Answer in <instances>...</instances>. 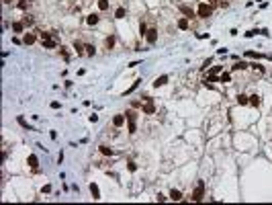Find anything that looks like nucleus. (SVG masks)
<instances>
[{
	"mask_svg": "<svg viewBox=\"0 0 272 205\" xmlns=\"http://www.w3.org/2000/svg\"><path fill=\"white\" fill-rule=\"evenodd\" d=\"M202 197H205V183L198 180V187H196L194 193H192V201H202Z\"/></svg>",
	"mask_w": 272,
	"mask_h": 205,
	"instance_id": "f257e3e1",
	"label": "nucleus"
},
{
	"mask_svg": "<svg viewBox=\"0 0 272 205\" xmlns=\"http://www.w3.org/2000/svg\"><path fill=\"white\" fill-rule=\"evenodd\" d=\"M196 12H198V16H200V19H207V16H211V14H213V8H211V6H207L205 2H200Z\"/></svg>",
	"mask_w": 272,
	"mask_h": 205,
	"instance_id": "f03ea898",
	"label": "nucleus"
},
{
	"mask_svg": "<svg viewBox=\"0 0 272 205\" xmlns=\"http://www.w3.org/2000/svg\"><path fill=\"white\" fill-rule=\"evenodd\" d=\"M141 111L145 113V115H153V113H155V105L151 103V99H149V97H145V105L141 107Z\"/></svg>",
	"mask_w": 272,
	"mask_h": 205,
	"instance_id": "7ed1b4c3",
	"label": "nucleus"
},
{
	"mask_svg": "<svg viewBox=\"0 0 272 205\" xmlns=\"http://www.w3.org/2000/svg\"><path fill=\"white\" fill-rule=\"evenodd\" d=\"M145 39H147L149 45H153V43L157 41V29H149V31L145 33Z\"/></svg>",
	"mask_w": 272,
	"mask_h": 205,
	"instance_id": "20e7f679",
	"label": "nucleus"
},
{
	"mask_svg": "<svg viewBox=\"0 0 272 205\" xmlns=\"http://www.w3.org/2000/svg\"><path fill=\"white\" fill-rule=\"evenodd\" d=\"M41 43H43V47H45V49H55V47H57V41H55L53 37H49V39H43Z\"/></svg>",
	"mask_w": 272,
	"mask_h": 205,
	"instance_id": "39448f33",
	"label": "nucleus"
},
{
	"mask_svg": "<svg viewBox=\"0 0 272 205\" xmlns=\"http://www.w3.org/2000/svg\"><path fill=\"white\" fill-rule=\"evenodd\" d=\"M90 195H92V199H100V189L96 183H90Z\"/></svg>",
	"mask_w": 272,
	"mask_h": 205,
	"instance_id": "423d86ee",
	"label": "nucleus"
},
{
	"mask_svg": "<svg viewBox=\"0 0 272 205\" xmlns=\"http://www.w3.org/2000/svg\"><path fill=\"white\" fill-rule=\"evenodd\" d=\"M35 41H37V37L33 33H25V37H22V43H25V45H33Z\"/></svg>",
	"mask_w": 272,
	"mask_h": 205,
	"instance_id": "0eeeda50",
	"label": "nucleus"
},
{
	"mask_svg": "<svg viewBox=\"0 0 272 205\" xmlns=\"http://www.w3.org/2000/svg\"><path fill=\"white\" fill-rule=\"evenodd\" d=\"M27 162H29V166H31L33 170H37V166H39V160H37V156H35V154H31V156L27 158Z\"/></svg>",
	"mask_w": 272,
	"mask_h": 205,
	"instance_id": "6e6552de",
	"label": "nucleus"
},
{
	"mask_svg": "<svg viewBox=\"0 0 272 205\" xmlns=\"http://www.w3.org/2000/svg\"><path fill=\"white\" fill-rule=\"evenodd\" d=\"M125 115H115V117H112V125H115V127H121L123 123H125Z\"/></svg>",
	"mask_w": 272,
	"mask_h": 205,
	"instance_id": "1a4fd4ad",
	"label": "nucleus"
},
{
	"mask_svg": "<svg viewBox=\"0 0 272 205\" xmlns=\"http://www.w3.org/2000/svg\"><path fill=\"white\" fill-rule=\"evenodd\" d=\"M180 10L186 14V19H192V16H194V10H192L190 6H186V4H180Z\"/></svg>",
	"mask_w": 272,
	"mask_h": 205,
	"instance_id": "9d476101",
	"label": "nucleus"
},
{
	"mask_svg": "<svg viewBox=\"0 0 272 205\" xmlns=\"http://www.w3.org/2000/svg\"><path fill=\"white\" fill-rule=\"evenodd\" d=\"M178 29H180V31H186V29H188V19H186V16L178 19Z\"/></svg>",
	"mask_w": 272,
	"mask_h": 205,
	"instance_id": "9b49d317",
	"label": "nucleus"
},
{
	"mask_svg": "<svg viewBox=\"0 0 272 205\" xmlns=\"http://www.w3.org/2000/svg\"><path fill=\"white\" fill-rule=\"evenodd\" d=\"M22 29H25V23H22V21L12 23V31H14V33H22Z\"/></svg>",
	"mask_w": 272,
	"mask_h": 205,
	"instance_id": "f8f14e48",
	"label": "nucleus"
},
{
	"mask_svg": "<svg viewBox=\"0 0 272 205\" xmlns=\"http://www.w3.org/2000/svg\"><path fill=\"white\" fill-rule=\"evenodd\" d=\"M125 117H127V121H129V123H135V121H137V113H135V111H127V113H125Z\"/></svg>",
	"mask_w": 272,
	"mask_h": 205,
	"instance_id": "ddd939ff",
	"label": "nucleus"
},
{
	"mask_svg": "<svg viewBox=\"0 0 272 205\" xmlns=\"http://www.w3.org/2000/svg\"><path fill=\"white\" fill-rule=\"evenodd\" d=\"M170 199H172V201H180V199H182V193H180L178 189H172V191H170Z\"/></svg>",
	"mask_w": 272,
	"mask_h": 205,
	"instance_id": "4468645a",
	"label": "nucleus"
},
{
	"mask_svg": "<svg viewBox=\"0 0 272 205\" xmlns=\"http://www.w3.org/2000/svg\"><path fill=\"white\" fill-rule=\"evenodd\" d=\"M139 82H141V80H135V82L131 84V88H127V90H125V93H123V97H129V95L133 93V90H135V88H137V86H139Z\"/></svg>",
	"mask_w": 272,
	"mask_h": 205,
	"instance_id": "2eb2a0df",
	"label": "nucleus"
},
{
	"mask_svg": "<svg viewBox=\"0 0 272 205\" xmlns=\"http://www.w3.org/2000/svg\"><path fill=\"white\" fill-rule=\"evenodd\" d=\"M22 23H25V27H31L33 23H35V19H33V14H25L22 16Z\"/></svg>",
	"mask_w": 272,
	"mask_h": 205,
	"instance_id": "dca6fc26",
	"label": "nucleus"
},
{
	"mask_svg": "<svg viewBox=\"0 0 272 205\" xmlns=\"http://www.w3.org/2000/svg\"><path fill=\"white\" fill-rule=\"evenodd\" d=\"M168 82V76H160V78H155V82H153V86L157 88V86H164Z\"/></svg>",
	"mask_w": 272,
	"mask_h": 205,
	"instance_id": "f3484780",
	"label": "nucleus"
},
{
	"mask_svg": "<svg viewBox=\"0 0 272 205\" xmlns=\"http://www.w3.org/2000/svg\"><path fill=\"white\" fill-rule=\"evenodd\" d=\"M74 49H76V53H78V56H84V45H82L80 41H76V43H74Z\"/></svg>",
	"mask_w": 272,
	"mask_h": 205,
	"instance_id": "a211bd4d",
	"label": "nucleus"
},
{
	"mask_svg": "<svg viewBox=\"0 0 272 205\" xmlns=\"http://www.w3.org/2000/svg\"><path fill=\"white\" fill-rule=\"evenodd\" d=\"M86 23H88V25H96V23H98V14H88Z\"/></svg>",
	"mask_w": 272,
	"mask_h": 205,
	"instance_id": "6ab92c4d",
	"label": "nucleus"
},
{
	"mask_svg": "<svg viewBox=\"0 0 272 205\" xmlns=\"http://www.w3.org/2000/svg\"><path fill=\"white\" fill-rule=\"evenodd\" d=\"M112 45H115V37L110 35V37H106V39H104V47H106V49H110Z\"/></svg>",
	"mask_w": 272,
	"mask_h": 205,
	"instance_id": "aec40b11",
	"label": "nucleus"
},
{
	"mask_svg": "<svg viewBox=\"0 0 272 205\" xmlns=\"http://www.w3.org/2000/svg\"><path fill=\"white\" fill-rule=\"evenodd\" d=\"M250 105H252V107H260V97H258V95H252V97H250Z\"/></svg>",
	"mask_w": 272,
	"mask_h": 205,
	"instance_id": "412c9836",
	"label": "nucleus"
},
{
	"mask_svg": "<svg viewBox=\"0 0 272 205\" xmlns=\"http://www.w3.org/2000/svg\"><path fill=\"white\" fill-rule=\"evenodd\" d=\"M115 19H125V8H123V6H119V8L115 10Z\"/></svg>",
	"mask_w": 272,
	"mask_h": 205,
	"instance_id": "4be33fe9",
	"label": "nucleus"
},
{
	"mask_svg": "<svg viewBox=\"0 0 272 205\" xmlns=\"http://www.w3.org/2000/svg\"><path fill=\"white\" fill-rule=\"evenodd\" d=\"M98 150H100V154H104V156H110V154H112V150H110L108 146H98Z\"/></svg>",
	"mask_w": 272,
	"mask_h": 205,
	"instance_id": "5701e85b",
	"label": "nucleus"
},
{
	"mask_svg": "<svg viewBox=\"0 0 272 205\" xmlns=\"http://www.w3.org/2000/svg\"><path fill=\"white\" fill-rule=\"evenodd\" d=\"M59 53H61V58H63L65 62H70V51H67L65 47H59Z\"/></svg>",
	"mask_w": 272,
	"mask_h": 205,
	"instance_id": "b1692460",
	"label": "nucleus"
},
{
	"mask_svg": "<svg viewBox=\"0 0 272 205\" xmlns=\"http://www.w3.org/2000/svg\"><path fill=\"white\" fill-rule=\"evenodd\" d=\"M237 103H239V105H247V103H250V97L239 95V97H237Z\"/></svg>",
	"mask_w": 272,
	"mask_h": 205,
	"instance_id": "393cba45",
	"label": "nucleus"
},
{
	"mask_svg": "<svg viewBox=\"0 0 272 205\" xmlns=\"http://www.w3.org/2000/svg\"><path fill=\"white\" fill-rule=\"evenodd\" d=\"M84 49H86V56H94V53H96V47H94V45H86Z\"/></svg>",
	"mask_w": 272,
	"mask_h": 205,
	"instance_id": "a878e982",
	"label": "nucleus"
},
{
	"mask_svg": "<svg viewBox=\"0 0 272 205\" xmlns=\"http://www.w3.org/2000/svg\"><path fill=\"white\" fill-rule=\"evenodd\" d=\"M247 68V64L245 62H237V64H233V70H245Z\"/></svg>",
	"mask_w": 272,
	"mask_h": 205,
	"instance_id": "bb28decb",
	"label": "nucleus"
},
{
	"mask_svg": "<svg viewBox=\"0 0 272 205\" xmlns=\"http://www.w3.org/2000/svg\"><path fill=\"white\" fill-rule=\"evenodd\" d=\"M98 8L100 10H108V0H98Z\"/></svg>",
	"mask_w": 272,
	"mask_h": 205,
	"instance_id": "cd10ccee",
	"label": "nucleus"
},
{
	"mask_svg": "<svg viewBox=\"0 0 272 205\" xmlns=\"http://www.w3.org/2000/svg\"><path fill=\"white\" fill-rule=\"evenodd\" d=\"M219 82H231V74H229V72H225V74L219 78Z\"/></svg>",
	"mask_w": 272,
	"mask_h": 205,
	"instance_id": "c85d7f7f",
	"label": "nucleus"
},
{
	"mask_svg": "<svg viewBox=\"0 0 272 205\" xmlns=\"http://www.w3.org/2000/svg\"><path fill=\"white\" fill-rule=\"evenodd\" d=\"M16 121H18V123H20V125H22V127H25V129H27V131H31V129H33V127H31V125H27V121H25V119H22V117H18V119H16Z\"/></svg>",
	"mask_w": 272,
	"mask_h": 205,
	"instance_id": "c756f323",
	"label": "nucleus"
},
{
	"mask_svg": "<svg viewBox=\"0 0 272 205\" xmlns=\"http://www.w3.org/2000/svg\"><path fill=\"white\" fill-rule=\"evenodd\" d=\"M207 82H219L217 74H209V76H207V80H205V84H207Z\"/></svg>",
	"mask_w": 272,
	"mask_h": 205,
	"instance_id": "7c9ffc66",
	"label": "nucleus"
},
{
	"mask_svg": "<svg viewBox=\"0 0 272 205\" xmlns=\"http://www.w3.org/2000/svg\"><path fill=\"white\" fill-rule=\"evenodd\" d=\"M127 168H129L131 172H135V170H137V164H135L133 160H129V162H127Z\"/></svg>",
	"mask_w": 272,
	"mask_h": 205,
	"instance_id": "2f4dec72",
	"label": "nucleus"
},
{
	"mask_svg": "<svg viewBox=\"0 0 272 205\" xmlns=\"http://www.w3.org/2000/svg\"><path fill=\"white\" fill-rule=\"evenodd\" d=\"M245 58H262V56L256 53V51H245Z\"/></svg>",
	"mask_w": 272,
	"mask_h": 205,
	"instance_id": "473e14b6",
	"label": "nucleus"
},
{
	"mask_svg": "<svg viewBox=\"0 0 272 205\" xmlns=\"http://www.w3.org/2000/svg\"><path fill=\"white\" fill-rule=\"evenodd\" d=\"M27 6H29V4L25 2V0H20V2H18V8H20V10H27Z\"/></svg>",
	"mask_w": 272,
	"mask_h": 205,
	"instance_id": "72a5a7b5",
	"label": "nucleus"
},
{
	"mask_svg": "<svg viewBox=\"0 0 272 205\" xmlns=\"http://www.w3.org/2000/svg\"><path fill=\"white\" fill-rule=\"evenodd\" d=\"M135 131H137V125H135V123H129V133H135Z\"/></svg>",
	"mask_w": 272,
	"mask_h": 205,
	"instance_id": "f704fd0d",
	"label": "nucleus"
},
{
	"mask_svg": "<svg viewBox=\"0 0 272 205\" xmlns=\"http://www.w3.org/2000/svg\"><path fill=\"white\" fill-rule=\"evenodd\" d=\"M219 72H221V66H215L213 70H211V74H219Z\"/></svg>",
	"mask_w": 272,
	"mask_h": 205,
	"instance_id": "c9c22d12",
	"label": "nucleus"
},
{
	"mask_svg": "<svg viewBox=\"0 0 272 205\" xmlns=\"http://www.w3.org/2000/svg\"><path fill=\"white\" fill-rule=\"evenodd\" d=\"M256 33H258V31H254V29H252V31H247V33H245V37H254Z\"/></svg>",
	"mask_w": 272,
	"mask_h": 205,
	"instance_id": "e433bc0d",
	"label": "nucleus"
},
{
	"mask_svg": "<svg viewBox=\"0 0 272 205\" xmlns=\"http://www.w3.org/2000/svg\"><path fill=\"white\" fill-rule=\"evenodd\" d=\"M4 2H6V4H8V2H12V0H4Z\"/></svg>",
	"mask_w": 272,
	"mask_h": 205,
	"instance_id": "4c0bfd02",
	"label": "nucleus"
},
{
	"mask_svg": "<svg viewBox=\"0 0 272 205\" xmlns=\"http://www.w3.org/2000/svg\"><path fill=\"white\" fill-rule=\"evenodd\" d=\"M211 2H217V0H211Z\"/></svg>",
	"mask_w": 272,
	"mask_h": 205,
	"instance_id": "58836bf2",
	"label": "nucleus"
},
{
	"mask_svg": "<svg viewBox=\"0 0 272 205\" xmlns=\"http://www.w3.org/2000/svg\"><path fill=\"white\" fill-rule=\"evenodd\" d=\"M27 2H29V0H27Z\"/></svg>",
	"mask_w": 272,
	"mask_h": 205,
	"instance_id": "ea45409f",
	"label": "nucleus"
}]
</instances>
